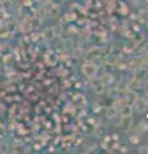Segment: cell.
<instances>
[{
	"label": "cell",
	"instance_id": "6da1fadb",
	"mask_svg": "<svg viewBox=\"0 0 148 154\" xmlns=\"http://www.w3.org/2000/svg\"><path fill=\"white\" fill-rule=\"evenodd\" d=\"M83 71L88 77H94L95 73H97V68H95L94 66H92V64H85L83 67Z\"/></svg>",
	"mask_w": 148,
	"mask_h": 154
},
{
	"label": "cell",
	"instance_id": "7a4b0ae2",
	"mask_svg": "<svg viewBox=\"0 0 148 154\" xmlns=\"http://www.w3.org/2000/svg\"><path fill=\"white\" fill-rule=\"evenodd\" d=\"M134 108H135V110H137L138 113H142L143 110H144V109L147 108V104H146L144 100H142V99H137V100H135V103H134Z\"/></svg>",
	"mask_w": 148,
	"mask_h": 154
},
{
	"label": "cell",
	"instance_id": "3957f363",
	"mask_svg": "<svg viewBox=\"0 0 148 154\" xmlns=\"http://www.w3.org/2000/svg\"><path fill=\"white\" fill-rule=\"evenodd\" d=\"M133 122V118L130 114H126V116H122V119H121V125L124 128H129L130 127V125Z\"/></svg>",
	"mask_w": 148,
	"mask_h": 154
},
{
	"label": "cell",
	"instance_id": "277c9868",
	"mask_svg": "<svg viewBox=\"0 0 148 154\" xmlns=\"http://www.w3.org/2000/svg\"><path fill=\"white\" fill-rule=\"evenodd\" d=\"M146 89L148 90V80H147V82H146Z\"/></svg>",
	"mask_w": 148,
	"mask_h": 154
}]
</instances>
